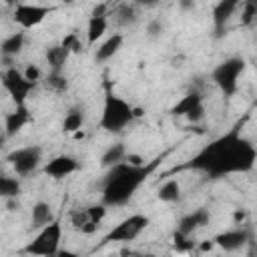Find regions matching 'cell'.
Returning a JSON list of instances; mask_svg holds the SVG:
<instances>
[{
  "instance_id": "31",
  "label": "cell",
  "mask_w": 257,
  "mask_h": 257,
  "mask_svg": "<svg viewBox=\"0 0 257 257\" xmlns=\"http://www.w3.org/2000/svg\"><path fill=\"white\" fill-rule=\"evenodd\" d=\"M24 74H26L28 80H32V82H36V84H38V80L42 78V70H40L36 64H28V66L24 68Z\"/></svg>"
},
{
  "instance_id": "13",
  "label": "cell",
  "mask_w": 257,
  "mask_h": 257,
  "mask_svg": "<svg viewBox=\"0 0 257 257\" xmlns=\"http://www.w3.org/2000/svg\"><path fill=\"white\" fill-rule=\"evenodd\" d=\"M215 245L227 253H233V251H239L247 245L249 241V233L245 229H229V231H221L215 235Z\"/></svg>"
},
{
  "instance_id": "16",
  "label": "cell",
  "mask_w": 257,
  "mask_h": 257,
  "mask_svg": "<svg viewBox=\"0 0 257 257\" xmlns=\"http://www.w3.org/2000/svg\"><path fill=\"white\" fill-rule=\"evenodd\" d=\"M122 44H124V34H120V32L110 34L106 40H102V42L98 44V48H96V52H94V60H96V62H106V60L114 58V56L120 52Z\"/></svg>"
},
{
  "instance_id": "35",
  "label": "cell",
  "mask_w": 257,
  "mask_h": 257,
  "mask_svg": "<svg viewBox=\"0 0 257 257\" xmlns=\"http://www.w3.org/2000/svg\"><path fill=\"white\" fill-rule=\"evenodd\" d=\"M157 0H135V4L137 6H151V4H155Z\"/></svg>"
},
{
  "instance_id": "5",
  "label": "cell",
  "mask_w": 257,
  "mask_h": 257,
  "mask_svg": "<svg viewBox=\"0 0 257 257\" xmlns=\"http://www.w3.org/2000/svg\"><path fill=\"white\" fill-rule=\"evenodd\" d=\"M62 241V227L60 223L54 219L52 223L44 225L42 229H38V233L32 237V241H28V245L22 249L26 255H38V257H52L58 253Z\"/></svg>"
},
{
  "instance_id": "9",
  "label": "cell",
  "mask_w": 257,
  "mask_h": 257,
  "mask_svg": "<svg viewBox=\"0 0 257 257\" xmlns=\"http://www.w3.org/2000/svg\"><path fill=\"white\" fill-rule=\"evenodd\" d=\"M56 8L54 6H46V4H28V2H20L14 6L12 18L20 28H34L40 22L46 20L48 14H52Z\"/></svg>"
},
{
  "instance_id": "36",
  "label": "cell",
  "mask_w": 257,
  "mask_h": 257,
  "mask_svg": "<svg viewBox=\"0 0 257 257\" xmlns=\"http://www.w3.org/2000/svg\"><path fill=\"white\" fill-rule=\"evenodd\" d=\"M213 245H215V241H209V243H203V245H201V249H203V251H211V247H213Z\"/></svg>"
},
{
  "instance_id": "28",
  "label": "cell",
  "mask_w": 257,
  "mask_h": 257,
  "mask_svg": "<svg viewBox=\"0 0 257 257\" xmlns=\"http://www.w3.org/2000/svg\"><path fill=\"white\" fill-rule=\"evenodd\" d=\"M106 203H100V205H90L86 207V213H88V219L94 221V223H100L104 217H106Z\"/></svg>"
},
{
  "instance_id": "24",
  "label": "cell",
  "mask_w": 257,
  "mask_h": 257,
  "mask_svg": "<svg viewBox=\"0 0 257 257\" xmlns=\"http://www.w3.org/2000/svg\"><path fill=\"white\" fill-rule=\"evenodd\" d=\"M239 24L243 28H255L257 26V0H243Z\"/></svg>"
},
{
  "instance_id": "32",
  "label": "cell",
  "mask_w": 257,
  "mask_h": 257,
  "mask_svg": "<svg viewBox=\"0 0 257 257\" xmlns=\"http://www.w3.org/2000/svg\"><path fill=\"white\" fill-rule=\"evenodd\" d=\"M185 118H187V120H191L193 124H195V122H201V120L205 118V106H203V104H201V106H197V108H195V110H191Z\"/></svg>"
},
{
  "instance_id": "4",
  "label": "cell",
  "mask_w": 257,
  "mask_h": 257,
  "mask_svg": "<svg viewBox=\"0 0 257 257\" xmlns=\"http://www.w3.org/2000/svg\"><path fill=\"white\" fill-rule=\"evenodd\" d=\"M245 58L241 56H229L225 60H221L213 72H211V78L215 82V86L225 94V96H233L239 88V78L241 74L245 72Z\"/></svg>"
},
{
  "instance_id": "38",
  "label": "cell",
  "mask_w": 257,
  "mask_h": 257,
  "mask_svg": "<svg viewBox=\"0 0 257 257\" xmlns=\"http://www.w3.org/2000/svg\"><path fill=\"white\" fill-rule=\"evenodd\" d=\"M243 217H245V215H243V213H241V211H237V213H235V221H241V219H243Z\"/></svg>"
},
{
  "instance_id": "22",
  "label": "cell",
  "mask_w": 257,
  "mask_h": 257,
  "mask_svg": "<svg viewBox=\"0 0 257 257\" xmlns=\"http://www.w3.org/2000/svg\"><path fill=\"white\" fill-rule=\"evenodd\" d=\"M126 147L122 145V143H114V145H110L104 153H102V157H100V163H102V167H112V165H118V163H122L124 159H126Z\"/></svg>"
},
{
  "instance_id": "37",
  "label": "cell",
  "mask_w": 257,
  "mask_h": 257,
  "mask_svg": "<svg viewBox=\"0 0 257 257\" xmlns=\"http://www.w3.org/2000/svg\"><path fill=\"white\" fill-rule=\"evenodd\" d=\"M181 6L183 8H193L195 4H193V0H181Z\"/></svg>"
},
{
  "instance_id": "21",
  "label": "cell",
  "mask_w": 257,
  "mask_h": 257,
  "mask_svg": "<svg viewBox=\"0 0 257 257\" xmlns=\"http://www.w3.org/2000/svg\"><path fill=\"white\" fill-rule=\"evenodd\" d=\"M82 126H84V112H82L80 108H70V110L64 114L62 131L68 133V135H78Z\"/></svg>"
},
{
  "instance_id": "3",
  "label": "cell",
  "mask_w": 257,
  "mask_h": 257,
  "mask_svg": "<svg viewBox=\"0 0 257 257\" xmlns=\"http://www.w3.org/2000/svg\"><path fill=\"white\" fill-rule=\"evenodd\" d=\"M135 118H137V108L128 100L106 88L102 112H100V128H104L106 133H120L128 124H133Z\"/></svg>"
},
{
  "instance_id": "8",
  "label": "cell",
  "mask_w": 257,
  "mask_h": 257,
  "mask_svg": "<svg viewBox=\"0 0 257 257\" xmlns=\"http://www.w3.org/2000/svg\"><path fill=\"white\" fill-rule=\"evenodd\" d=\"M2 86L12 96L14 104H24L28 94H30V90L36 86V82L28 80L24 70H18L16 66H8L2 72Z\"/></svg>"
},
{
  "instance_id": "12",
  "label": "cell",
  "mask_w": 257,
  "mask_h": 257,
  "mask_svg": "<svg viewBox=\"0 0 257 257\" xmlns=\"http://www.w3.org/2000/svg\"><path fill=\"white\" fill-rule=\"evenodd\" d=\"M78 167L80 165H78V161L74 157H70V155H56L50 161H46L42 171H44V175H48L52 179H64V177L76 173Z\"/></svg>"
},
{
  "instance_id": "34",
  "label": "cell",
  "mask_w": 257,
  "mask_h": 257,
  "mask_svg": "<svg viewBox=\"0 0 257 257\" xmlns=\"http://www.w3.org/2000/svg\"><path fill=\"white\" fill-rule=\"evenodd\" d=\"M149 32H151V36H155L157 32H161V24H159V22H153V24L149 26Z\"/></svg>"
},
{
  "instance_id": "20",
  "label": "cell",
  "mask_w": 257,
  "mask_h": 257,
  "mask_svg": "<svg viewBox=\"0 0 257 257\" xmlns=\"http://www.w3.org/2000/svg\"><path fill=\"white\" fill-rule=\"evenodd\" d=\"M24 42H26V36H24L22 30L12 32V34L6 36V38L2 40V44H0V52H2V56H4V58L18 56V54L22 52V48H24Z\"/></svg>"
},
{
  "instance_id": "26",
  "label": "cell",
  "mask_w": 257,
  "mask_h": 257,
  "mask_svg": "<svg viewBox=\"0 0 257 257\" xmlns=\"http://www.w3.org/2000/svg\"><path fill=\"white\" fill-rule=\"evenodd\" d=\"M46 86L52 88L54 92H64L68 88V80H66V74L64 72H48L46 76Z\"/></svg>"
},
{
  "instance_id": "18",
  "label": "cell",
  "mask_w": 257,
  "mask_h": 257,
  "mask_svg": "<svg viewBox=\"0 0 257 257\" xmlns=\"http://www.w3.org/2000/svg\"><path fill=\"white\" fill-rule=\"evenodd\" d=\"M72 52L62 46V44H54L46 50V62H48V68L52 72H64V66H66V60Z\"/></svg>"
},
{
  "instance_id": "10",
  "label": "cell",
  "mask_w": 257,
  "mask_h": 257,
  "mask_svg": "<svg viewBox=\"0 0 257 257\" xmlns=\"http://www.w3.org/2000/svg\"><path fill=\"white\" fill-rule=\"evenodd\" d=\"M108 28V18H106V4H98L90 16H88V22H86V44L88 46H94L96 40H100L104 36Z\"/></svg>"
},
{
  "instance_id": "39",
  "label": "cell",
  "mask_w": 257,
  "mask_h": 257,
  "mask_svg": "<svg viewBox=\"0 0 257 257\" xmlns=\"http://www.w3.org/2000/svg\"><path fill=\"white\" fill-rule=\"evenodd\" d=\"M62 4H72V2H76V0H60Z\"/></svg>"
},
{
  "instance_id": "1",
  "label": "cell",
  "mask_w": 257,
  "mask_h": 257,
  "mask_svg": "<svg viewBox=\"0 0 257 257\" xmlns=\"http://www.w3.org/2000/svg\"><path fill=\"white\" fill-rule=\"evenodd\" d=\"M257 163V147L241 135V124H235L227 133L207 143L193 159L187 169L199 171L209 179H221L227 175L249 173Z\"/></svg>"
},
{
  "instance_id": "2",
  "label": "cell",
  "mask_w": 257,
  "mask_h": 257,
  "mask_svg": "<svg viewBox=\"0 0 257 257\" xmlns=\"http://www.w3.org/2000/svg\"><path fill=\"white\" fill-rule=\"evenodd\" d=\"M151 171L153 165H131L128 161L108 167L102 181V203H106L108 207L126 205L135 197L139 187L147 181Z\"/></svg>"
},
{
  "instance_id": "17",
  "label": "cell",
  "mask_w": 257,
  "mask_h": 257,
  "mask_svg": "<svg viewBox=\"0 0 257 257\" xmlns=\"http://www.w3.org/2000/svg\"><path fill=\"white\" fill-rule=\"evenodd\" d=\"M52 221H54V213H52L50 203L36 201L32 205V209H30V225H32V229H42L44 225H48Z\"/></svg>"
},
{
  "instance_id": "19",
  "label": "cell",
  "mask_w": 257,
  "mask_h": 257,
  "mask_svg": "<svg viewBox=\"0 0 257 257\" xmlns=\"http://www.w3.org/2000/svg\"><path fill=\"white\" fill-rule=\"evenodd\" d=\"M203 104V96L199 92H187L185 96H181L173 106H171V114L173 116H187L191 110H195L197 106Z\"/></svg>"
},
{
  "instance_id": "29",
  "label": "cell",
  "mask_w": 257,
  "mask_h": 257,
  "mask_svg": "<svg viewBox=\"0 0 257 257\" xmlns=\"http://www.w3.org/2000/svg\"><path fill=\"white\" fill-rule=\"evenodd\" d=\"M88 221H90V219H88L86 209H82V211L78 209V211H72V213H70V223H72V227L78 229V231H80Z\"/></svg>"
},
{
  "instance_id": "27",
  "label": "cell",
  "mask_w": 257,
  "mask_h": 257,
  "mask_svg": "<svg viewBox=\"0 0 257 257\" xmlns=\"http://www.w3.org/2000/svg\"><path fill=\"white\" fill-rule=\"evenodd\" d=\"M116 20L120 22V24H133L135 20H137V10H135V6L133 4H122L118 10H116Z\"/></svg>"
},
{
  "instance_id": "6",
  "label": "cell",
  "mask_w": 257,
  "mask_h": 257,
  "mask_svg": "<svg viewBox=\"0 0 257 257\" xmlns=\"http://www.w3.org/2000/svg\"><path fill=\"white\" fill-rule=\"evenodd\" d=\"M6 161L10 163V167L14 169V173L18 177H28L38 171V167L42 163V149L38 145L20 147V149L10 151L6 155Z\"/></svg>"
},
{
  "instance_id": "15",
  "label": "cell",
  "mask_w": 257,
  "mask_h": 257,
  "mask_svg": "<svg viewBox=\"0 0 257 257\" xmlns=\"http://www.w3.org/2000/svg\"><path fill=\"white\" fill-rule=\"evenodd\" d=\"M209 219H211V215H209L207 209H195L193 213H187L185 217H181L177 231L183 233V235H187V237H191L195 231H199L201 227H205L209 223Z\"/></svg>"
},
{
  "instance_id": "25",
  "label": "cell",
  "mask_w": 257,
  "mask_h": 257,
  "mask_svg": "<svg viewBox=\"0 0 257 257\" xmlns=\"http://www.w3.org/2000/svg\"><path fill=\"white\" fill-rule=\"evenodd\" d=\"M0 195L4 199H16L20 195V177H0Z\"/></svg>"
},
{
  "instance_id": "40",
  "label": "cell",
  "mask_w": 257,
  "mask_h": 257,
  "mask_svg": "<svg viewBox=\"0 0 257 257\" xmlns=\"http://www.w3.org/2000/svg\"><path fill=\"white\" fill-rule=\"evenodd\" d=\"M4 2H6V4H10V2H12V0H4Z\"/></svg>"
},
{
  "instance_id": "14",
  "label": "cell",
  "mask_w": 257,
  "mask_h": 257,
  "mask_svg": "<svg viewBox=\"0 0 257 257\" xmlns=\"http://www.w3.org/2000/svg\"><path fill=\"white\" fill-rule=\"evenodd\" d=\"M28 122H30V112L26 104H16V108L4 116V137H14Z\"/></svg>"
},
{
  "instance_id": "30",
  "label": "cell",
  "mask_w": 257,
  "mask_h": 257,
  "mask_svg": "<svg viewBox=\"0 0 257 257\" xmlns=\"http://www.w3.org/2000/svg\"><path fill=\"white\" fill-rule=\"evenodd\" d=\"M60 44H62V46H66V48H68V50H70L72 54H74V52H80V50H82V48H80V40H78L76 32H68V34L64 36V40H62Z\"/></svg>"
},
{
  "instance_id": "11",
  "label": "cell",
  "mask_w": 257,
  "mask_h": 257,
  "mask_svg": "<svg viewBox=\"0 0 257 257\" xmlns=\"http://www.w3.org/2000/svg\"><path fill=\"white\" fill-rule=\"evenodd\" d=\"M243 0H217L213 4V10H211V16H213V26H215V32L217 36L223 34L227 22L235 16V12L241 8Z\"/></svg>"
},
{
  "instance_id": "23",
  "label": "cell",
  "mask_w": 257,
  "mask_h": 257,
  "mask_svg": "<svg viewBox=\"0 0 257 257\" xmlns=\"http://www.w3.org/2000/svg\"><path fill=\"white\" fill-rule=\"evenodd\" d=\"M157 197H159V201H163V203H175V201H179V199H181V183H179L177 179L165 181V183L159 187Z\"/></svg>"
},
{
  "instance_id": "7",
  "label": "cell",
  "mask_w": 257,
  "mask_h": 257,
  "mask_svg": "<svg viewBox=\"0 0 257 257\" xmlns=\"http://www.w3.org/2000/svg\"><path fill=\"white\" fill-rule=\"evenodd\" d=\"M149 227V217L135 213L128 215L126 219H122L118 225H114L106 235H104V243H131L135 241L145 229Z\"/></svg>"
},
{
  "instance_id": "33",
  "label": "cell",
  "mask_w": 257,
  "mask_h": 257,
  "mask_svg": "<svg viewBox=\"0 0 257 257\" xmlns=\"http://www.w3.org/2000/svg\"><path fill=\"white\" fill-rule=\"evenodd\" d=\"M124 161H128L131 165H143V157H139V155H135V153H128Z\"/></svg>"
}]
</instances>
